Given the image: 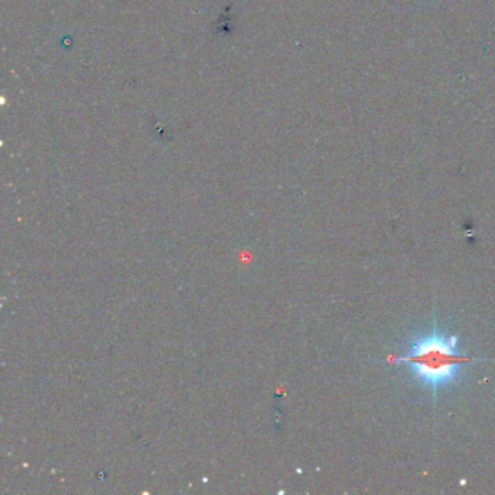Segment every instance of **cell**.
Segmentation results:
<instances>
[{"mask_svg": "<svg viewBox=\"0 0 495 495\" xmlns=\"http://www.w3.org/2000/svg\"><path fill=\"white\" fill-rule=\"evenodd\" d=\"M476 361L459 350L456 336H448L436 327L433 333L414 341L407 353L388 357L391 363H405L414 378L433 392L449 387L459 378L463 365Z\"/></svg>", "mask_w": 495, "mask_h": 495, "instance_id": "6da1fadb", "label": "cell"}]
</instances>
